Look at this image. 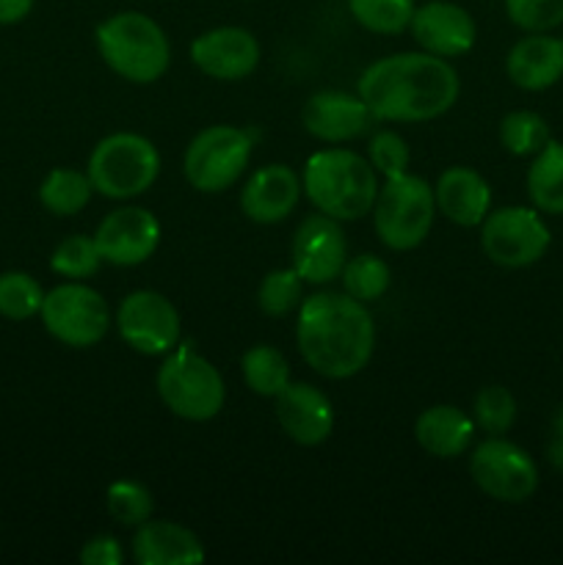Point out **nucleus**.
<instances>
[{
	"mask_svg": "<svg viewBox=\"0 0 563 565\" xmlns=\"http://www.w3.org/2000/svg\"><path fill=\"white\" fill-rule=\"evenodd\" d=\"M340 279L348 296L357 298V301L362 303H370L379 301V298L390 290L392 270L390 265L381 257H375V254H359V257L348 259Z\"/></svg>",
	"mask_w": 563,
	"mask_h": 565,
	"instance_id": "obj_27",
	"label": "nucleus"
},
{
	"mask_svg": "<svg viewBox=\"0 0 563 565\" xmlns=\"http://www.w3.org/2000/svg\"><path fill=\"white\" fill-rule=\"evenodd\" d=\"M301 199V177L290 166L270 163L254 171L243 185L241 210L254 224H279L296 210Z\"/></svg>",
	"mask_w": 563,
	"mask_h": 565,
	"instance_id": "obj_19",
	"label": "nucleus"
},
{
	"mask_svg": "<svg viewBox=\"0 0 563 565\" xmlns=\"http://www.w3.org/2000/svg\"><path fill=\"white\" fill-rule=\"evenodd\" d=\"M373 114L362 97L346 92H318L307 99L301 110L304 130L326 143H342L359 138L368 130Z\"/></svg>",
	"mask_w": 563,
	"mask_h": 565,
	"instance_id": "obj_18",
	"label": "nucleus"
},
{
	"mask_svg": "<svg viewBox=\"0 0 563 565\" xmlns=\"http://www.w3.org/2000/svg\"><path fill=\"white\" fill-rule=\"evenodd\" d=\"M44 301V290L31 274L9 270L0 274V315L6 320H28L39 315Z\"/></svg>",
	"mask_w": 563,
	"mask_h": 565,
	"instance_id": "obj_31",
	"label": "nucleus"
},
{
	"mask_svg": "<svg viewBox=\"0 0 563 565\" xmlns=\"http://www.w3.org/2000/svg\"><path fill=\"white\" fill-rule=\"evenodd\" d=\"M458 92V72L434 53L386 55L359 77V97L373 119L384 121L436 119L453 108Z\"/></svg>",
	"mask_w": 563,
	"mask_h": 565,
	"instance_id": "obj_1",
	"label": "nucleus"
},
{
	"mask_svg": "<svg viewBox=\"0 0 563 565\" xmlns=\"http://www.w3.org/2000/svg\"><path fill=\"white\" fill-rule=\"evenodd\" d=\"M296 340L315 373L342 381L368 367L375 326L368 307L348 292H315L298 309Z\"/></svg>",
	"mask_w": 563,
	"mask_h": 565,
	"instance_id": "obj_2",
	"label": "nucleus"
},
{
	"mask_svg": "<svg viewBox=\"0 0 563 565\" xmlns=\"http://www.w3.org/2000/svg\"><path fill=\"white\" fill-rule=\"evenodd\" d=\"M94 243L103 263L132 268L147 263L160 243V224L149 210L119 207L99 221Z\"/></svg>",
	"mask_w": 563,
	"mask_h": 565,
	"instance_id": "obj_14",
	"label": "nucleus"
},
{
	"mask_svg": "<svg viewBox=\"0 0 563 565\" xmlns=\"http://www.w3.org/2000/svg\"><path fill=\"white\" fill-rule=\"evenodd\" d=\"M243 381L259 397H276L290 384V364L274 345H254L243 353Z\"/></svg>",
	"mask_w": 563,
	"mask_h": 565,
	"instance_id": "obj_26",
	"label": "nucleus"
},
{
	"mask_svg": "<svg viewBox=\"0 0 563 565\" xmlns=\"http://www.w3.org/2000/svg\"><path fill=\"white\" fill-rule=\"evenodd\" d=\"M469 475L486 497L508 505L530 500L539 489V467L533 458L502 436H489L475 447Z\"/></svg>",
	"mask_w": 563,
	"mask_h": 565,
	"instance_id": "obj_10",
	"label": "nucleus"
},
{
	"mask_svg": "<svg viewBox=\"0 0 563 565\" xmlns=\"http://www.w3.org/2000/svg\"><path fill=\"white\" fill-rule=\"evenodd\" d=\"M506 72L513 86L524 92H544L563 77V39L530 33L519 39L506 58Z\"/></svg>",
	"mask_w": 563,
	"mask_h": 565,
	"instance_id": "obj_20",
	"label": "nucleus"
},
{
	"mask_svg": "<svg viewBox=\"0 0 563 565\" xmlns=\"http://www.w3.org/2000/svg\"><path fill=\"white\" fill-rule=\"evenodd\" d=\"M94 185L88 174L77 169H53L39 185V202L53 215H75L92 199Z\"/></svg>",
	"mask_w": 563,
	"mask_h": 565,
	"instance_id": "obj_25",
	"label": "nucleus"
},
{
	"mask_svg": "<svg viewBox=\"0 0 563 565\" xmlns=\"http://www.w3.org/2000/svg\"><path fill=\"white\" fill-rule=\"evenodd\" d=\"M301 188L318 213L337 221L364 218L379 196L373 163L351 149L315 152L304 166Z\"/></svg>",
	"mask_w": 563,
	"mask_h": 565,
	"instance_id": "obj_3",
	"label": "nucleus"
},
{
	"mask_svg": "<svg viewBox=\"0 0 563 565\" xmlns=\"http://www.w3.org/2000/svg\"><path fill=\"white\" fill-rule=\"evenodd\" d=\"M191 61L215 81H243L259 66V42L246 28H213L193 39Z\"/></svg>",
	"mask_w": 563,
	"mask_h": 565,
	"instance_id": "obj_15",
	"label": "nucleus"
},
{
	"mask_svg": "<svg viewBox=\"0 0 563 565\" xmlns=\"http://www.w3.org/2000/svg\"><path fill=\"white\" fill-rule=\"evenodd\" d=\"M97 50L105 64L130 83H155L169 72L171 44L163 28L141 11H119L99 22Z\"/></svg>",
	"mask_w": 563,
	"mask_h": 565,
	"instance_id": "obj_4",
	"label": "nucleus"
},
{
	"mask_svg": "<svg viewBox=\"0 0 563 565\" xmlns=\"http://www.w3.org/2000/svg\"><path fill=\"white\" fill-rule=\"evenodd\" d=\"M36 0H0V25H14L31 14Z\"/></svg>",
	"mask_w": 563,
	"mask_h": 565,
	"instance_id": "obj_38",
	"label": "nucleus"
},
{
	"mask_svg": "<svg viewBox=\"0 0 563 565\" xmlns=\"http://www.w3.org/2000/svg\"><path fill=\"white\" fill-rule=\"evenodd\" d=\"M158 395L174 417L208 423L224 408V379L191 348H174L158 370Z\"/></svg>",
	"mask_w": 563,
	"mask_h": 565,
	"instance_id": "obj_7",
	"label": "nucleus"
},
{
	"mask_svg": "<svg viewBox=\"0 0 563 565\" xmlns=\"http://www.w3.org/2000/svg\"><path fill=\"white\" fill-rule=\"evenodd\" d=\"M353 20L373 33H401L406 31L414 14V0H348Z\"/></svg>",
	"mask_w": 563,
	"mask_h": 565,
	"instance_id": "obj_29",
	"label": "nucleus"
},
{
	"mask_svg": "<svg viewBox=\"0 0 563 565\" xmlns=\"http://www.w3.org/2000/svg\"><path fill=\"white\" fill-rule=\"evenodd\" d=\"M500 141L517 158H535L552 141L550 125L533 110H511L500 121Z\"/></svg>",
	"mask_w": 563,
	"mask_h": 565,
	"instance_id": "obj_28",
	"label": "nucleus"
},
{
	"mask_svg": "<svg viewBox=\"0 0 563 565\" xmlns=\"http://www.w3.org/2000/svg\"><path fill=\"white\" fill-rule=\"evenodd\" d=\"M414 436L428 456L458 458L475 439V419L456 406H431L414 423Z\"/></svg>",
	"mask_w": 563,
	"mask_h": 565,
	"instance_id": "obj_23",
	"label": "nucleus"
},
{
	"mask_svg": "<svg viewBox=\"0 0 563 565\" xmlns=\"http://www.w3.org/2000/svg\"><path fill=\"white\" fill-rule=\"evenodd\" d=\"M506 11L517 28L546 33L563 25V0H506Z\"/></svg>",
	"mask_w": 563,
	"mask_h": 565,
	"instance_id": "obj_35",
	"label": "nucleus"
},
{
	"mask_svg": "<svg viewBox=\"0 0 563 565\" xmlns=\"http://www.w3.org/2000/svg\"><path fill=\"white\" fill-rule=\"evenodd\" d=\"M412 36L425 53L442 55V58H456V55L469 53L478 39L472 14L450 0H431L414 9Z\"/></svg>",
	"mask_w": 563,
	"mask_h": 565,
	"instance_id": "obj_16",
	"label": "nucleus"
},
{
	"mask_svg": "<svg viewBox=\"0 0 563 565\" xmlns=\"http://www.w3.org/2000/svg\"><path fill=\"white\" fill-rule=\"evenodd\" d=\"M116 326L121 340L144 356H163L180 345V315L169 298L155 290L130 292L119 303Z\"/></svg>",
	"mask_w": 563,
	"mask_h": 565,
	"instance_id": "obj_12",
	"label": "nucleus"
},
{
	"mask_svg": "<svg viewBox=\"0 0 563 565\" xmlns=\"http://www.w3.org/2000/svg\"><path fill=\"white\" fill-rule=\"evenodd\" d=\"M370 163L375 171H381L384 177L403 174L412 163V152H408L406 141H403L397 132L381 130L370 138Z\"/></svg>",
	"mask_w": 563,
	"mask_h": 565,
	"instance_id": "obj_36",
	"label": "nucleus"
},
{
	"mask_svg": "<svg viewBox=\"0 0 563 565\" xmlns=\"http://www.w3.org/2000/svg\"><path fill=\"white\" fill-rule=\"evenodd\" d=\"M105 508L121 527H138L152 516V491L138 480H116L105 491Z\"/></svg>",
	"mask_w": 563,
	"mask_h": 565,
	"instance_id": "obj_30",
	"label": "nucleus"
},
{
	"mask_svg": "<svg viewBox=\"0 0 563 565\" xmlns=\"http://www.w3.org/2000/svg\"><path fill=\"white\" fill-rule=\"evenodd\" d=\"M39 315L47 334L70 348L97 345L110 329L108 303L83 281H66L44 292Z\"/></svg>",
	"mask_w": 563,
	"mask_h": 565,
	"instance_id": "obj_9",
	"label": "nucleus"
},
{
	"mask_svg": "<svg viewBox=\"0 0 563 565\" xmlns=\"http://www.w3.org/2000/svg\"><path fill=\"white\" fill-rule=\"evenodd\" d=\"M276 419L296 445L315 447L326 441L334 428V408L329 397L312 384H287L276 395Z\"/></svg>",
	"mask_w": 563,
	"mask_h": 565,
	"instance_id": "obj_17",
	"label": "nucleus"
},
{
	"mask_svg": "<svg viewBox=\"0 0 563 565\" xmlns=\"http://www.w3.org/2000/svg\"><path fill=\"white\" fill-rule=\"evenodd\" d=\"M528 196L539 213L563 215V143L550 141L528 169Z\"/></svg>",
	"mask_w": 563,
	"mask_h": 565,
	"instance_id": "obj_24",
	"label": "nucleus"
},
{
	"mask_svg": "<svg viewBox=\"0 0 563 565\" xmlns=\"http://www.w3.org/2000/svg\"><path fill=\"white\" fill-rule=\"evenodd\" d=\"M546 458H550V463L557 472H563V408L555 414V423H552V439L546 445Z\"/></svg>",
	"mask_w": 563,
	"mask_h": 565,
	"instance_id": "obj_39",
	"label": "nucleus"
},
{
	"mask_svg": "<svg viewBox=\"0 0 563 565\" xmlns=\"http://www.w3.org/2000/svg\"><path fill=\"white\" fill-rule=\"evenodd\" d=\"M550 230L533 207H500L480 224V248L502 268H528L550 248Z\"/></svg>",
	"mask_w": 563,
	"mask_h": 565,
	"instance_id": "obj_11",
	"label": "nucleus"
},
{
	"mask_svg": "<svg viewBox=\"0 0 563 565\" xmlns=\"http://www.w3.org/2000/svg\"><path fill=\"white\" fill-rule=\"evenodd\" d=\"M121 561H125V552L114 535H97L81 550V563L86 565H119Z\"/></svg>",
	"mask_w": 563,
	"mask_h": 565,
	"instance_id": "obj_37",
	"label": "nucleus"
},
{
	"mask_svg": "<svg viewBox=\"0 0 563 565\" xmlns=\"http://www.w3.org/2000/svg\"><path fill=\"white\" fill-rule=\"evenodd\" d=\"M375 235L392 252H412L428 237L436 218L434 188L408 171L386 177L373 204Z\"/></svg>",
	"mask_w": 563,
	"mask_h": 565,
	"instance_id": "obj_5",
	"label": "nucleus"
},
{
	"mask_svg": "<svg viewBox=\"0 0 563 565\" xmlns=\"http://www.w3.org/2000/svg\"><path fill=\"white\" fill-rule=\"evenodd\" d=\"M475 425L489 436H502L517 423V401L506 386H486L475 395Z\"/></svg>",
	"mask_w": 563,
	"mask_h": 565,
	"instance_id": "obj_34",
	"label": "nucleus"
},
{
	"mask_svg": "<svg viewBox=\"0 0 563 565\" xmlns=\"http://www.w3.org/2000/svg\"><path fill=\"white\" fill-rule=\"evenodd\" d=\"M252 160V136L241 127L215 125L199 132L185 149V180L202 193H221L235 185Z\"/></svg>",
	"mask_w": 563,
	"mask_h": 565,
	"instance_id": "obj_8",
	"label": "nucleus"
},
{
	"mask_svg": "<svg viewBox=\"0 0 563 565\" xmlns=\"http://www.w3.org/2000/svg\"><path fill=\"white\" fill-rule=\"evenodd\" d=\"M99 263H103V257H99L97 252V243L88 235L66 237V241H61L59 246H55L53 257H50V268H53L55 274L75 281L97 274Z\"/></svg>",
	"mask_w": 563,
	"mask_h": 565,
	"instance_id": "obj_33",
	"label": "nucleus"
},
{
	"mask_svg": "<svg viewBox=\"0 0 563 565\" xmlns=\"http://www.w3.org/2000/svg\"><path fill=\"white\" fill-rule=\"evenodd\" d=\"M304 279L296 268L270 270L257 290V303L270 318H285L296 307H301Z\"/></svg>",
	"mask_w": 563,
	"mask_h": 565,
	"instance_id": "obj_32",
	"label": "nucleus"
},
{
	"mask_svg": "<svg viewBox=\"0 0 563 565\" xmlns=\"http://www.w3.org/2000/svg\"><path fill=\"white\" fill-rule=\"evenodd\" d=\"M86 174L105 199H136L158 180L160 154L138 132H114L94 147Z\"/></svg>",
	"mask_w": 563,
	"mask_h": 565,
	"instance_id": "obj_6",
	"label": "nucleus"
},
{
	"mask_svg": "<svg viewBox=\"0 0 563 565\" xmlns=\"http://www.w3.org/2000/svg\"><path fill=\"white\" fill-rule=\"evenodd\" d=\"M348 263V243L340 221L315 213L301 221L293 237V268L309 285L340 279Z\"/></svg>",
	"mask_w": 563,
	"mask_h": 565,
	"instance_id": "obj_13",
	"label": "nucleus"
},
{
	"mask_svg": "<svg viewBox=\"0 0 563 565\" xmlns=\"http://www.w3.org/2000/svg\"><path fill=\"white\" fill-rule=\"evenodd\" d=\"M436 210L458 226H480L491 207V188L484 177L467 166L442 171L434 188Z\"/></svg>",
	"mask_w": 563,
	"mask_h": 565,
	"instance_id": "obj_21",
	"label": "nucleus"
},
{
	"mask_svg": "<svg viewBox=\"0 0 563 565\" xmlns=\"http://www.w3.org/2000/svg\"><path fill=\"white\" fill-rule=\"evenodd\" d=\"M132 557L138 565H196L204 561V550L182 524L147 519L132 539Z\"/></svg>",
	"mask_w": 563,
	"mask_h": 565,
	"instance_id": "obj_22",
	"label": "nucleus"
}]
</instances>
